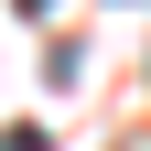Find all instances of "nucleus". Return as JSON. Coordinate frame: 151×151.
<instances>
[{
    "instance_id": "1",
    "label": "nucleus",
    "mask_w": 151,
    "mask_h": 151,
    "mask_svg": "<svg viewBox=\"0 0 151 151\" xmlns=\"http://www.w3.org/2000/svg\"><path fill=\"white\" fill-rule=\"evenodd\" d=\"M22 11H43V0H22Z\"/></svg>"
}]
</instances>
